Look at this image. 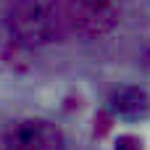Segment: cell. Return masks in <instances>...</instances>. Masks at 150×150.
<instances>
[{
	"mask_svg": "<svg viewBox=\"0 0 150 150\" xmlns=\"http://www.w3.org/2000/svg\"><path fill=\"white\" fill-rule=\"evenodd\" d=\"M69 32L61 0H18L11 11V34L21 45H45Z\"/></svg>",
	"mask_w": 150,
	"mask_h": 150,
	"instance_id": "obj_1",
	"label": "cell"
},
{
	"mask_svg": "<svg viewBox=\"0 0 150 150\" xmlns=\"http://www.w3.org/2000/svg\"><path fill=\"white\" fill-rule=\"evenodd\" d=\"M3 150H63V134L45 119H26L8 132Z\"/></svg>",
	"mask_w": 150,
	"mask_h": 150,
	"instance_id": "obj_3",
	"label": "cell"
},
{
	"mask_svg": "<svg viewBox=\"0 0 150 150\" xmlns=\"http://www.w3.org/2000/svg\"><path fill=\"white\" fill-rule=\"evenodd\" d=\"M69 32H79L84 37H98L113 29L119 21L121 5L119 0H61Z\"/></svg>",
	"mask_w": 150,
	"mask_h": 150,
	"instance_id": "obj_2",
	"label": "cell"
}]
</instances>
